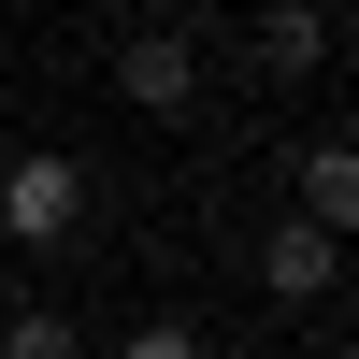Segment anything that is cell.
Instances as JSON below:
<instances>
[{"label":"cell","mask_w":359,"mask_h":359,"mask_svg":"<svg viewBox=\"0 0 359 359\" xmlns=\"http://www.w3.org/2000/svg\"><path fill=\"white\" fill-rule=\"evenodd\" d=\"M72 230H86V158L15 144L0 158V245H72Z\"/></svg>","instance_id":"cell-1"},{"label":"cell","mask_w":359,"mask_h":359,"mask_svg":"<svg viewBox=\"0 0 359 359\" xmlns=\"http://www.w3.org/2000/svg\"><path fill=\"white\" fill-rule=\"evenodd\" d=\"M259 287H273L287 316H316V302L345 287V245H331V230H302V216H273V230H259Z\"/></svg>","instance_id":"cell-2"},{"label":"cell","mask_w":359,"mask_h":359,"mask_svg":"<svg viewBox=\"0 0 359 359\" xmlns=\"http://www.w3.org/2000/svg\"><path fill=\"white\" fill-rule=\"evenodd\" d=\"M115 101L130 115H201V57L172 43V29H130V43H115Z\"/></svg>","instance_id":"cell-3"},{"label":"cell","mask_w":359,"mask_h":359,"mask_svg":"<svg viewBox=\"0 0 359 359\" xmlns=\"http://www.w3.org/2000/svg\"><path fill=\"white\" fill-rule=\"evenodd\" d=\"M287 216H302V230H331V245H359V144H345V130L287 158Z\"/></svg>","instance_id":"cell-4"},{"label":"cell","mask_w":359,"mask_h":359,"mask_svg":"<svg viewBox=\"0 0 359 359\" xmlns=\"http://www.w3.org/2000/svg\"><path fill=\"white\" fill-rule=\"evenodd\" d=\"M316 57H331V0H273V15H259V72H273V86H302Z\"/></svg>","instance_id":"cell-5"},{"label":"cell","mask_w":359,"mask_h":359,"mask_svg":"<svg viewBox=\"0 0 359 359\" xmlns=\"http://www.w3.org/2000/svg\"><path fill=\"white\" fill-rule=\"evenodd\" d=\"M86 331H72V316H57V302H0V359H72Z\"/></svg>","instance_id":"cell-6"},{"label":"cell","mask_w":359,"mask_h":359,"mask_svg":"<svg viewBox=\"0 0 359 359\" xmlns=\"http://www.w3.org/2000/svg\"><path fill=\"white\" fill-rule=\"evenodd\" d=\"M115 359H216V331H187V316H144V331L115 345Z\"/></svg>","instance_id":"cell-7"}]
</instances>
